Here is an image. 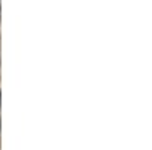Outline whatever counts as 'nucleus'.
I'll return each instance as SVG.
<instances>
[{"mask_svg":"<svg viewBox=\"0 0 152 150\" xmlns=\"http://www.w3.org/2000/svg\"><path fill=\"white\" fill-rule=\"evenodd\" d=\"M0 105H2V93H0Z\"/></svg>","mask_w":152,"mask_h":150,"instance_id":"nucleus-1","label":"nucleus"},{"mask_svg":"<svg viewBox=\"0 0 152 150\" xmlns=\"http://www.w3.org/2000/svg\"><path fill=\"white\" fill-rule=\"evenodd\" d=\"M0 128H2V121H0Z\"/></svg>","mask_w":152,"mask_h":150,"instance_id":"nucleus-2","label":"nucleus"}]
</instances>
